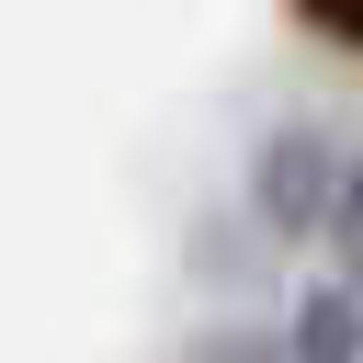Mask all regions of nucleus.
<instances>
[{
    "label": "nucleus",
    "instance_id": "2",
    "mask_svg": "<svg viewBox=\"0 0 363 363\" xmlns=\"http://www.w3.org/2000/svg\"><path fill=\"white\" fill-rule=\"evenodd\" d=\"M329 250H340V284L363 295V147H352L340 182H329Z\"/></svg>",
    "mask_w": 363,
    "mask_h": 363
},
{
    "label": "nucleus",
    "instance_id": "3",
    "mask_svg": "<svg viewBox=\"0 0 363 363\" xmlns=\"http://www.w3.org/2000/svg\"><path fill=\"white\" fill-rule=\"evenodd\" d=\"M318 34H340V45H363V0H295Z\"/></svg>",
    "mask_w": 363,
    "mask_h": 363
},
{
    "label": "nucleus",
    "instance_id": "4",
    "mask_svg": "<svg viewBox=\"0 0 363 363\" xmlns=\"http://www.w3.org/2000/svg\"><path fill=\"white\" fill-rule=\"evenodd\" d=\"M193 363H284V352H272V340H204Z\"/></svg>",
    "mask_w": 363,
    "mask_h": 363
},
{
    "label": "nucleus",
    "instance_id": "1",
    "mask_svg": "<svg viewBox=\"0 0 363 363\" xmlns=\"http://www.w3.org/2000/svg\"><path fill=\"white\" fill-rule=\"evenodd\" d=\"M329 159H318V136H284V147H261V216L272 227H318L329 216V182H318Z\"/></svg>",
    "mask_w": 363,
    "mask_h": 363
}]
</instances>
